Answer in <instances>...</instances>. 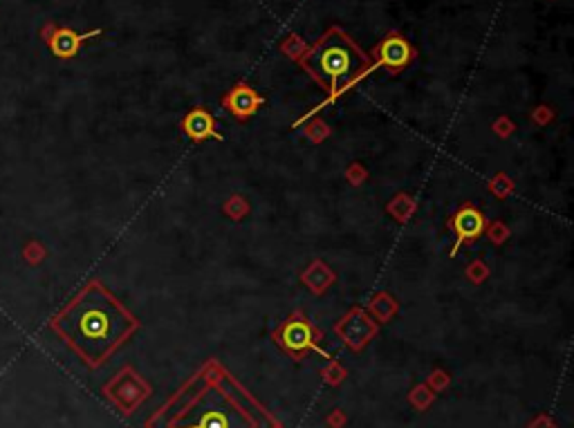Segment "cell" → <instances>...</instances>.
Wrapping results in <instances>:
<instances>
[{
  "label": "cell",
  "instance_id": "7",
  "mask_svg": "<svg viewBox=\"0 0 574 428\" xmlns=\"http://www.w3.org/2000/svg\"><path fill=\"white\" fill-rule=\"evenodd\" d=\"M485 227H487L485 215H482L474 204H462L460 209L449 218V229L455 233L451 256L458 254L462 244L478 240L482 233H485Z\"/></svg>",
  "mask_w": 574,
  "mask_h": 428
},
{
  "label": "cell",
  "instance_id": "6",
  "mask_svg": "<svg viewBox=\"0 0 574 428\" xmlns=\"http://www.w3.org/2000/svg\"><path fill=\"white\" fill-rule=\"evenodd\" d=\"M415 47L404 38L399 32H390L386 34L380 43H377L370 52V59L375 66H384L393 72H402L404 68H409L415 61Z\"/></svg>",
  "mask_w": 574,
  "mask_h": 428
},
{
  "label": "cell",
  "instance_id": "3",
  "mask_svg": "<svg viewBox=\"0 0 574 428\" xmlns=\"http://www.w3.org/2000/svg\"><path fill=\"white\" fill-rule=\"evenodd\" d=\"M298 63L323 90H328L332 99L344 95L352 83H357L375 68L370 54H366L341 28L325 30Z\"/></svg>",
  "mask_w": 574,
  "mask_h": 428
},
{
  "label": "cell",
  "instance_id": "12",
  "mask_svg": "<svg viewBox=\"0 0 574 428\" xmlns=\"http://www.w3.org/2000/svg\"><path fill=\"white\" fill-rule=\"evenodd\" d=\"M303 278V283L308 285V287L315 292V294H321V292H325L330 287V285L334 283V274H332V269L325 265V263H321V261H317V263H312L310 265V269L305 271V274L301 276Z\"/></svg>",
  "mask_w": 574,
  "mask_h": 428
},
{
  "label": "cell",
  "instance_id": "9",
  "mask_svg": "<svg viewBox=\"0 0 574 428\" xmlns=\"http://www.w3.org/2000/svg\"><path fill=\"white\" fill-rule=\"evenodd\" d=\"M377 332V326L373 321H368V316L361 312V309H352V312L336 323V334L344 336V341L348 347L352 350H361L366 345Z\"/></svg>",
  "mask_w": 574,
  "mask_h": 428
},
{
  "label": "cell",
  "instance_id": "5",
  "mask_svg": "<svg viewBox=\"0 0 574 428\" xmlns=\"http://www.w3.org/2000/svg\"><path fill=\"white\" fill-rule=\"evenodd\" d=\"M106 395L124 415H133L135 408L151 395V386L144 381L133 368H124L106 386Z\"/></svg>",
  "mask_w": 574,
  "mask_h": 428
},
{
  "label": "cell",
  "instance_id": "10",
  "mask_svg": "<svg viewBox=\"0 0 574 428\" xmlns=\"http://www.w3.org/2000/svg\"><path fill=\"white\" fill-rule=\"evenodd\" d=\"M182 131L184 135L193 141H206V139H216V141H223L225 137L218 133L216 128V119L213 114L209 112L206 108H191L184 117H182Z\"/></svg>",
  "mask_w": 574,
  "mask_h": 428
},
{
  "label": "cell",
  "instance_id": "4",
  "mask_svg": "<svg viewBox=\"0 0 574 428\" xmlns=\"http://www.w3.org/2000/svg\"><path fill=\"white\" fill-rule=\"evenodd\" d=\"M271 339L294 361H301L308 352H319L323 357H328L319 345V341L323 339V332L301 312H294L290 319L283 321L281 326L274 330Z\"/></svg>",
  "mask_w": 574,
  "mask_h": 428
},
{
  "label": "cell",
  "instance_id": "11",
  "mask_svg": "<svg viewBox=\"0 0 574 428\" xmlns=\"http://www.w3.org/2000/svg\"><path fill=\"white\" fill-rule=\"evenodd\" d=\"M97 34H99V30L93 32V34H76L72 30H57L54 36H49L47 41H49V47L57 57L70 59V57L79 54V47H81V43L86 41L88 36H97Z\"/></svg>",
  "mask_w": 574,
  "mask_h": 428
},
{
  "label": "cell",
  "instance_id": "13",
  "mask_svg": "<svg viewBox=\"0 0 574 428\" xmlns=\"http://www.w3.org/2000/svg\"><path fill=\"white\" fill-rule=\"evenodd\" d=\"M283 52H285V57H290V59H294V61H301L303 59V54L308 52V45L301 41V36L298 34H290L283 41Z\"/></svg>",
  "mask_w": 574,
  "mask_h": 428
},
{
  "label": "cell",
  "instance_id": "8",
  "mask_svg": "<svg viewBox=\"0 0 574 428\" xmlns=\"http://www.w3.org/2000/svg\"><path fill=\"white\" fill-rule=\"evenodd\" d=\"M265 99L260 97L250 83H236L223 95V108L238 121H250L252 117L263 108Z\"/></svg>",
  "mask_w": 574,
  "mask_h": 428
},
{
  "label": "cell",
  "instance_id": "2",
  "mask_svg": "<svg viewBox=\"0 0 574 428\" xmlns=\"http://www.w3.org/2000/svg\"><path fill=\"white\" fill-rule=\"evenodd\" d=\"M49 328L83 359V363L99 368L139 330V321L101 280H90L52 319Z\"/></svg>",
  "mask_w": 574,
  "mask_h": 428
},
{
  "label": "cell",
  "instance_id": "1",
  "mask_svg": "<svg viewBox=\"0 0 574 428\" xmlns=\"http://www.w3.org/2000/svg\"><path fill=\"white\" fill-rule=\"evenodd\" d=\"M146 428H274V422L211 361L153 415Z\"/></svg>",
  "mask_w": 574,
  "mask_h": 428
}]
</instances>
